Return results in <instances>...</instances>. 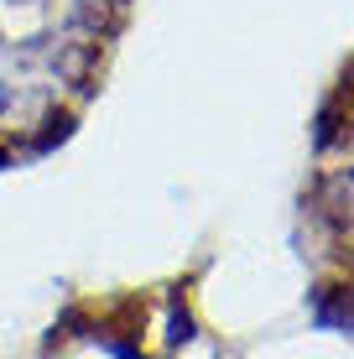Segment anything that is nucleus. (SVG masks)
Instances as JSON below:
<instances>
[{"label":"nucleus","instance_id":"nucleus-1","mask_svg":"<svg viewBox=\"0 0 354 359\" xmlns=\"http://www.w3.org/2000/svg\"><path fill=\"white\" fill-rule=\"evenodd\" d=\"M313 323L328 333H354V287H323L313 297Z\"/></svg>","mask_w":354,"mask_h":359},{"label":"nucleus","instance_id":"nucleus-2","mask_svg":"<svg viewBox=\"0 0 354 359\" xmlns=\"http://www.w3.org/2000/svg\"><path fill=\"white\" fill-rule=\"evenodd\" d=\"M172 344H188L193 339V318H188V307H177V297H172V333H167Z\"/></svg>","mask_w":354,"mask_h":359}]
</instances>
